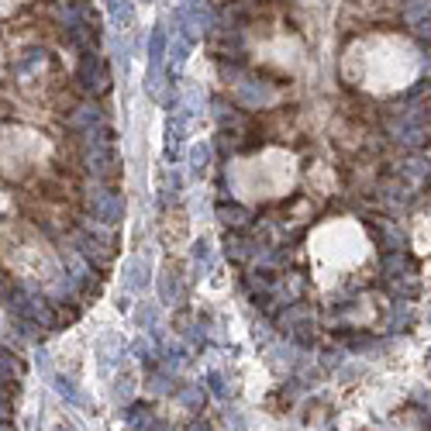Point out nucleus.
I'll return each instance as SVG.
<instances>
[{
    "instance_id": "1",
    "label": "nucleus",
    "mask_w": 431,
    "mask_h": 431,
    "mask_svg": "<svg viewBox=\"0 0 431 431\" xmlns=\"http://www.w3.org/2000/svg\"><path fill=\"white\" fill-rule=\"evenodd\" d=\"M83 162L97 180H110L117 173V145H114V132L108 125L83 132Z\"/></svg>"
},
{
    "instance_id": "2",
    "label": "nucleus",
    "mask_w": 431,
    "mask_h": 431,
    "mask_svg": "<svg viewBox=\"0 0 431 431\" xmlns=\"http://www.w3.org/2000/svg\"><path fill=\"white\" fill-rule=\"evenodd\" d=\"M11 311H14L25 324H31V328H52V311H49V304L38 294H31V290H14V294H11Z\"/></svg>"
},
{
    "instance_id": "3",
    "label": "nucleus",
    "mask_w": 431,
    "mask_h": 431,
    "mask_svg": "<svg viewBox=\"0 0 431 431\" xmlns=\"http://www.w3.org/2000/svg\"><path fill=\"white\" fill-rule=\"evenodd\" d=\"M76 80L86 93H104L110 86V76H108V66H104V59L97 55V49H90V52H83L80 66H76Z\"/></svg>"
},
{
    "instance_id": "4",
    "label": "nucleus",
    "mask_w": 431,
    "mask_h": 431,
    "mask_svg": "<svg viewBox=\"0 0 431 431\" xmlns=\"http://www.w3.org/2000/svg\"><path fill=\"white\" fill-rule=\"evenodd\" d=\"M86 204H90L93 221H100V224H108V228L125 217V197H121L117 190H93Z\"/></svg>"
},
{
    "instance_id": "5",
    "label": "nucleus",
    "mask_w": 431,
    "mask_h": 431,
    "mask_svg": "<svg viewBox=\"0 0 431 431\" xmlns=\"http://www.w3.org/2000/svg\"><path fill=\"white\" fill-rule=\"evenodd\" d=\"M166 49H169L166 31H162V28H152V35H149V83H145V90H149L152 97L162 93V62H166Z\"/></svg>"
},
{
    "instance_id": "6",
    "label": "nucleus",
    "mask_w": 431,
    "mask_h": 431,
    "mask_svg": "<svg viewBox=\"0 0 431 431\" xmlns=\"http://www.w3.org/2000/svg\"><path fill=\"white\" fill-rule=\"evenodd\" d=\"M369 231H373V239H377L383 252H397L401 248V231H397L393 221H369Z\"/></svg>"
},
{
    "instance_id": "7",
    "label": "nucleus",
    "mask_w": 431,
    "mask_h": 431,
    "mask_svg": "<svg viewBox=\"0 0 431 431\" xmlns=\"http://www.w3.org/2000/svg\"><path fill=\"white\" fill-rule=\"evenodd\" d=\"M187 117H190V114L183 108H176V114L169 117V132H166V135H169V142H166L169 159H173V156H176V149L183 145V135H187Z\"/></svg>"
},
{
    "instance_id": "8",
    "label": "nucleus",
    "mask_w": 431,
    "mask_h": 431,
    "mask_svg": "<svg viewBox=\"0 0 431 431\" xmlns=\"http://www.w3.org/2000/svg\"><path fill=\"white\" fill-rule=\"evenodd\" d=\"M108 4V14L110 21H114V28H132L135 25V0H104Z\"/></svg>"
},
{
    "instance_id": "9",
    "label": "nucleus",
    "mask_w": 431,
    "mask_h": 431,
    "mask_svg": "<svg viewBox=\"0 0 431 431\" xmlns=\"http://www.w3.org/2000/svg\"><path fill=\"white\" fill-rule=\"evenodd\" d=\"M125 287H128V290H145V287H149V259L135 255V259L125 266Z\"/></svg>"
},
{
    "instance_id": "10",
    "label": "nucleus",
    "mask_w": 431,
    "mask_h": 431,
    "mask_svg": "<svg viewBox=\"0 0 431 431\" xmlns=\"http://www.w3.org/2000/svg\"><path fill=\"white\" fill-rule=\"evenodd\" d=\"M97 125H104L100 121V110L97 108H90V104H83V108H76L73 114H69V128L73 132H90V128H97Z\"/></svg>"
},
{
    "instance_id": "11",
    "label": "nucleus",
    "mask_w": 431,
    "mask_h": 431,
    "mask_svg": "<svg viewBox=\"0 0 431 431\" xmlns=\"http://www.w3.org/2000/svg\"><path fill=\"white\" fill-rule=\"evenodd\" d=\"M97 349H100V362H104V366L117 362V359L125 355V345H121V338H114V335H104Z\"/></svg>"
},
{
    "instance_id": "12",
    "label": "nucleus",
    "mask_w": 431,
    "mask_h": 431,
    "mask_svg": "<svg viewBox=\"0 0 431 431\" xmlns=\"http://www.w3.org/2000/svg\"><path fill=\"white\" fill-rule=\"evenodd\" d=\"M207 162H211V149L207 145H197L190 152V176H204L207 173Z\"/></svg>"
},
{
    "instance_id": "13",
    "label": "nucleus",
    "mask_w": 431,
    "mask_h": 431,
    "mask_svg": "<svg viewBox=\"0 0 431 431\" xmlns=\"http://www.w3.org/2000/svg\"><path fill=\"white\" fill-rule=\"evenodd\" d=\"M18 377H21L18 359L7 355V352H0V383H18Z\"/></svg>"
},
{
    "instance_id": "14",
    "label": "nucleus",
    "mask_w": 431,
    "mask_h": 431,
    "mask_svg": "<svg viewBox=\"0 0 431 431\" xmlns=\"http://www.w3.org/2000/svg\"><path fill=\"white\" fill-rule=\"evenodd\" d=\"M55 390H59V397H66L69 404H83V393L76 390V383L66 377H55Z\"/></svg>"
},
{
    "instance_id": "15",
    "label": "nucleus",
    "mask_w": 431,
    "mask_h": 431,
    "mask_svg": "<svg viewBox=\"0 0 431 431\" xmlns=\"http://www.w3.org/2000/svg\"><path fill=\"white\" fill-rule=\"evenodd\" d=\"M217 214H221V221H224V224H231V228H242L245 221H248V214H245L242 207H228V204H224Z\"/></svg>"
},
{
    "instance_id": "16",
    "label": "nucleus",
    "mask_w": 431,
    "mask_h": 431,
    "mask_svg": "<svg viewBox=\"0 0 431 431\" xmlns=\"http://www.w3.org/2000/svg\"><path fill=\"white\" fill-rule=\"evenodd\" d=\"M187 52H190V42L187 38H176V42H173V73L187 62Z\"/></svg>"
},
{
    "instance_id": "17",
    "label": "nucleus",
    "mask_w": 431,
    "mask_h": 431,
    "mask_svg": "<svg viewBox=\"0 0 431 431\" xmlns=\"http://www.w3.org/2000/svg\"><path fill=\"white\" fill-rule=\"evenodd\" d=\"M145 418H149V407H145V404H132V407H128V414H125V421H128V425H142Z\"/></svg>"
},
{
    "instance_id": "18",
    "label": "nucleus",
    "mask_w": 431,
    "mask_h": 431,
    "mask_svg": "<svg viewBox=\"0 0 431 431\" xmlns=\"http://www.w3.org/2000/svg\"><path fill=\"white\" fill-rule=\"evenodd\" d=\"M207 383H211L214 397H228V386H224V377H221V373H211V377H207Z\"/></svg>"
},
{
    "instance_id": "19",
    "label": "nucleus",
    "mask_w": 431,
    "mask_h": 431,
    "mask_svg": "<svg viewBox=\"0 0 431 431\" xmlns=\"http://www.w3.org/2000/svg\"><path fill=\"white\" fill-rule=\"evenodd\" d=\"M193 255H197V263H207V255H211V245H207V242H197Z\"/></svg>"
},
{
    "instance_id": "20",
    "label": "nucleus",
    "mask_w": 431,
    "mask_h": 431,
    "mask_svg": "<svg viewBox=\"0 0 431 431\" xmlns=\"http://www.w3.org/2000/svg\"><path fill=\"white\" fill-rule=\"evenodd\" d=\"M128 393H132V379L121 377V379H117V401H121V397H128Z\"/></svg>"
},
{
    "instance_id": "21",
    "label": "nucleus",
    "mask_w": 431,
    "mask_h": 431,
    "mask_svg": "<svg viewBox=\"0 0 431 431\" xmlns=\"http://www.w3.org/2000/svg\"><path fill=\"white\" fill-rule=\"evenodd\" d=\"M138 318H142V324H156V321H159V314H156V307H145V311H142Z\"/></svg>"
},
{
    "instance_id": "22",
    "label": "nucleus",
    "mask_w": 431,
    "mask_h": 431,
    "mask_svg": "<svg viewBox=\"0 0 431 431\" xmlns=\"http://www.w3.org/2000/svg\"><path fill=\"white\" fill-rule=\"evenodd\" d=\"M187 431H211V428H207V425L197 418V421H190V425H187Z\"/></svg>"
},
{
    "instance_id": "23",
    "label": "nucleus",
    "mask_w": 431,
    "mask_h": 431,
    "mask_svg": "<svg viewBox=\"0 0 431 431\" xmlns=\"http://www.w3.org/2000/svg\"><path fill=\"white\" fill-rule=\"evenodd\" d=\"M193 4H200V0H183V7H193Z\"/></svg>"
},
{
    "instance_id": "24",
    "label": "nucleus",
    "mask_w": 431,
    "mask_h": 431,
    "mask_svg": "<svg viewBox=\"0 0 431 431\" xmlns=\"http://www.w3.org/2000/svg\"><path fill=\"white\" fill-rule=\"evenodd\" d=\"M0 431H11V428H7V425H0Z\"/></svg>"
}]
</instances>
